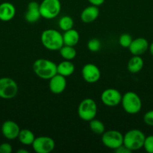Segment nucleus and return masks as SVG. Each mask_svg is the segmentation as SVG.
<instances>
[{
    "mask_svg": "<svg viewBox=\"0 0 153 153\" xmlns=\"http://www.w3.org/2000/svg\"><path fill=\"white\" fill-rule=\"evenodd\" d=\"M32 69L38 77L44 80H50L52 76L57 74V64L45 58L36 60L33 63Z\"/></svg>",
    "mask_w": 153,
    "mask_h": 153,
    "instance_id": "obj_1",
    "label": "nucleus"
},
{
    "mask_svg": "<svg viewBox=\"0 0 153 153\" xmlns=\"http://www.w3.org/2000/svg\"><path fill=\"white\" fill-rule=\"evenodd\" d=\"M40 42L48 50L57 51L64 45L62 34L56 29H46L40 34Z\"/></svg>",
    "mask_w": 153,
    "mask_h": 153,
    "instance_id": "obj_2",
    "label": "nucleus"
},
{
    "mask_svg": "<svg viewBox=\"0 0 153 153\" xmlns=\"http://www.w3.org/2000/svg\"><path fill=\"white\" fill-rule=\"evenodd\" d=\"M146 135L140 129H130L124 134L123 137V144L128 148L131 152L139 150L142 148Z\"/></svg>",
    "mask_w": 153,
    "mask_h": 153,
    "instance_id": "obj_3",
    "label": "nucleus"
},
{
    "mask_svg": "<svg viewBox=\"0 0 153 153\" xmlns=\"http://www.w3.org/2000/svg\"><path fill=\"white\" fill-rule=\"evenodd\" d=\"M121 104L124 111L129 114H136L139 113L142 108L140 97L133 91L126 92L122 96Z\"/></svg>",
    "mask_w": 153,
    "mask_h": 153,
    "instance_id": "obj_4",
    "label": "nucleus"
},
{
    "mask_svg": "<svg viewBox=\"0 0 153 153\" xmlns=\"http://www.w3.org/2000/svg\"><path fill=\"white\" fill-rule=\"evenodd\" d=\"M98 111L97 104L91 98L84 99L80 102L77 108L79 117L84 121L89 122L96 117Z\"/></svg>",
    "mask_w": 153,
    "mask_h": 153,
    "instance_id": "obj_5",
    "label": "nucleus"
},
{
    "mask_svg": "<svg viewBox=\"0 0 153 153\" xmlns=\"http://www.w3.org/2000/svg\"><path fill=\"white\" fill-rule=\"evenodd\" d=\"M61 7L59 0H43L39 4L40 16L46 19L56 17L61 11Z\"/></svg>",
    "mask_w": 153,
    "mask_h": 153,
    "instance_id": "obj_6",
    "label": "nucleus"
},
{
    "mask_svg": "<svg viewBox=\"0 0 153 153\" xmlns=\"http://www.w3.org/2000/svg\"><path fill=\"white\" fill-rule=\"evenodd\" d=\"M124 135L117 130H108L101 134V141L108 149L114 150L123 144Z\"/></svg>",
    "mask_w": 153,
    "mask_h": 153,
    "instance_id": "obj_7",
    "label": "nucleus"
},
{
    "mask_svg": "<svg viewBox=\"0 0 153 153\" xmlns=\"http://www.w3.org/2000/svg\"><path fill=\"white\" fill-rule=\"evenodd\" d=\"M18 85L14 79L8 77L0 79V98L10 100L16 96Z\"/></svg>",
    "mask_w": 153,
    "mask_h": 153,
    "instance_id": "obj_8",
    "label": "nucleus"
},
{
    "mask_svg": "<svg viewBox=\"0 0 153 153\" xmlns=\"http://www.w3.org/2000/svg\"><path fill=\"white\" fill-rule=\"evenodd\" d=\"M33 149L37 153H50L55 148V141L48 136H40L35 137L32 144Z\"/></svg>",
    "mask_w": 153,
    "mask_h": 153,
    "instance_id": "obj_9",
    "label": "nucleus"
},
{
    "mask_svg": "<svg viewBox=\"0 0 153 153\" xmlns=\"http://www.w3.org/2000/svg\"><path fill=\"white\" fill-rule=\"evenodd\" d=\"M121 93L115 88H107L102 92L100 95V100L107 107H116L121 103L122 101Z\"/></svg>",
    "mask_w": 153,
    "mask_h": 153,
    "instance_id": "obj_10",
    "label": "nucleus"
},
{
    "mask_svg": "<svg viewBox=\"0 0 153 153\" xmlns=\"http://www.w3.org/2000/svg\"><path fill=\"white\" fill-rule=\"evenodd\" d=\"M82 77L87 83L93 84L97 82L100 78V71L94 64H86L82 69Z\"/></svg>",
    "mask_w": 153,
    "mask_h": 153,
    "instance_id": "obj_11",
    "label": "nucleus"
},
{
    "mask_svg": "<svg viewBox=\"0 0 153 153\" xmlns=\"http://www.w3.org/2000/svg\"><path fill=\"white\" fill-rule=\"evenodd\" d=\"M2 133L8 140H14L17 138L20 128L16 122L12 120H6L2 125Z\"/></svg>",
    "mask_w": 153,
    "mask_h": 153,
    "instance_id": "obj_12",
    "label": "nucleus"
},
{
    "mask_svg": "<svg viewBox=\"0 0 153 153\" xmlns=\"http://www.w3.org/2000/svg\"><path fill=\"white\" fill-rule=\"evenodd\" d=\"M67 86L66 77L59 74L52 76L49 82V89L52 94H60L65 90Z\"/></svg>",
    "mask_w": 153,
    "mask_h": 153,
    "instance_id": "obj_13",
    "label": "nucleus"
},
{
    "mask_svg": "<svg viewBox=\"0 0 153 153\" xmlns=\"http://www.w3.org/2000/svg\"><path fill=\"white\" fill-rule=\"evenodd\" d=\"M148 40L144 37H137L132 40L128 49L133 55H142L148 49Z\"/></svg>",
    "mask_w": 153,
    "mask_h": 153,
    "instance_id": "obj_14",
    "label": "nucleus"
},
{
    "mask_svg": "<svg viewBox=\"0 0 153 153\" xmlns=\"http://www.w3.org/2000/svg\"><path fill=\"white\" fill-rule=\"evenodd\" d=\"M39 4L36 1H31L27 6V10L25 13V19L28 23H34L40 17H41L40 13Z\"/></svg>",
    "mask_w": 153,
    "mask_h": 153,
    "instance_id": "obj_15",
    "label": "nucleus"
},
{
    "mask_svg": "<svg viewBox=\"0 0 153 153\" xmlns=\"http://www.w3.org/2000/svg\"><path fill=\"white\" fill-rule=\"evenodd\" d=\"M99 13H100V10H99L98 7L91 4V5L85 7L81 12V21L84 23H91L98 17Z\"/></svg>",
    "mask_w": 153,
    "mask_h": 153,
    "instance_id": "obj_16",
    "label": "nucleus"
},
{
    "mask_svg": "<svg viewBox=\"0 0 153 153\" xmlns=\"http://www.w3.org/2000/svg\"><path fill=\"white\" fill-rule=\"evenodd\" d=\"M16 14V8L12 3L2 2L0 4V20L3 22L10 21Z\"/></svg>",
    "mask_w": 153,
    "mask_h": 153,
    "instance_id": "obj_17",
    "label": "nucleus"
},
{
    "mask_svg": "<svg viewBox=\"0 0 153 153\" xmlns=\"http://www.w3.org/2000/svg\"><path fill=\"white\" fill-rule=\"evenodd\" d=\"M63 43L66 46H74L78 43L80 40V34L76 30L71 28L64 32L62 34Z\"/></svg>",
    "mask_w": 153,
    "mask_h": 153,
    "instance_id": "obj_18",
    "label": "nucleus"
},
{
    "mask_svg": "<svg viewBox=\"0 0 153 153\" xmlns=\"http://www.w3.org/2000/svg\"><path fill=\"white\" fill-rule=\"evenodd\" d=\"M143 65L144 61L140 55H133L128 62L127 68L130 73H137L142 70Z\"/></svg>",
    "mask_w": 153,
    "mask_h": 153,
    "instance_id": "obj_19",
    "label": "nucleus"
},
{
    "mask_svg": "<svg viewBox=\"0 0 153 153\" xmlns=\"http://www.w3.org/2000/svg\"><path fill=\"white\" fill-rule=\"evenodd\" d=\"M75 70V67L70 61L64 60L57 65V73L64 77L71 76Z\"/></svg>",
    "mask_w": 153,
    "mask_h": 153,
    "instance_id": "obj_20",
    "label": "nucleus"
},
{
    "mask_svg": "<svg viewBox=\"0 0 153 153\" xmlns=\"http://www.w3.org/2000/svg\"><path fill=\"white\" fill-rule=\"evenodd\" d=\"M17 138L22 144L28 146L32 144L33 141L35 139V136L31 130L24 128V129H20Z\"/></svg>",
    "mask_w": 153,
    "mask_h": 153,
    "instance_id": "obj_21",
    "label": "nucleus"
},
{
    "mask_svg": "<svg viewBox=\"0 0 153 153\" xmlns=\"http://www.w3.org/2000/svg\"><path fill=\"white\" fill-rule=\"evenodd\" d=\"M58 51H59V54L62 58L68 61H71L74 59L76 55V51L74 49V46L63 45Z\"/></svg>",
    "mask_w": 153,
    "mask_h": 153,
    "instance_id": "obj_22",
    "label": "nucleus"
},
{
    "mask_svg": "<svg viewBox=\"0 0 153 153\" xmlns=\"http://www.w3.org/2000/svg\"><path fill=\"white\" fill-rule=\"evenodd\" d=\"M89 128L93 133L98 135H101L105 131V126L103 123L94 118L89 121Z\"/></svg>",
    "mask_w": 153,
    "mask_h": 153,
    "instance_id": "obj_23",
    "label": "nucleus"
},
{
    "mask_svg": "<svg viewBox=\"0 0 153 153\" xmlns=\"http://www.w3.org/2000/svg\"><path fill=\"white\" fill-rule=\"evenodd\" d=\"M58 25L61 30H62L64 31H68V30H70L71 28H73L74 20L69 16H62L59 19V20H58Z\"/></svg>",
    "mask_w": 153,
    "mask_h": 153,
    "instance_id": "obj_24",
    "label": "nucleus"
},
{
    "mask_svg": "<svg viewBox=\"0 0 153 153\" xmlns=\"http://www.w3.org/2000/svg\"><path fill=\"white\" fill-rule=\"evenodd\" d=\"M132 40H133V39H132V37L130 34H127V33H124V34L120 35L119 38H118V43H119L120 46L122 47L128 49Z\"/></svg>",
    "mask_w": 153,
    "mask_h": 153,
    "instance_id": "obj_25",
    "label": "nucleus"
},
{
    "mask_svg": "<svg viewBox=\"0 0 153 153\" xmlns=\"http://www.w3.org/2000/svg\"><path fill=\"white\" fill-rule=\"evenodd\" d=\"M101 47V43L100 41L98 38H92L88 40L87 43V48L88 50L92 52H98Z\"/></svg>",
    "mask_w": 153,
    "mask_h": 153,
    "instance_id": "obj_26",
    "label": "nucleus"
},
{
    "mask_svg": "<svg viewBox=\"0 0 153 153\" xmlns=\"http://www.w3.org/2000/svg\"><path fill=\"white\" fill-rule=\"evenodd\" d=\"M142 147L144 148L146 152L153 153V135H148L146 137Z\"/></svg>",
    "mask_w": 153,
    "mask_h": 153,
    "instance_id": "obj_27",
    "label": "nucleus"
},
{
    "mask_svg": "<svg viewBox=\"0 0 153 153\" xmlns=\"http://www.w3.org/2000/svg\"><path fill=\"white\" fill-rule=\"evenodd\" d=\"M143 121L146 125L153 126V110L148 111L143 116Z\"/></svg>",
    "mask_w": 153,
    "mask_h": 153,
    "instance_id": "obj_28",
    "label": "nucleus"
},
{
    "mask_svg": "<svg viewBox=\"0 0 153 153\" xmlns=\"http://www.w3.org/2000/svg\"><path fill=\"white\" fill-rule=\"evenodd\" d=\"M12 146L9 143H3L0 145V153H11Z\"/></svg>",
    "mask_w": 153,
    "mask_h": 153,
    "instance_id": "obj_29",
    "label": "nucleus"
},
{
    "mask_svg": "<svg viewBox=\"0 0 153 153\" xmlns=\"http://www.w3.org/2000/svg\"><path fill=\"white\" fill-rule=\"evenodd\" d=\"M114 152L116 153H130L131 151H130L128 148L126 147L124 144H122V146H120L119 147L117 148V149H114Z\"/></svg>",
    "mask_w": 153,
    "mask_h": 153,
    "instance_id": "obj_30",
    "label": "nucleus"
},
{
    "mask_svg": "<svg viewBox=\"0 0 153 153\" xmlns=\"http://www.w3.org/2000/svg\"><path fill=\"white\" fill-rule=\"evenodd\" d=\"M105 0H88V2L90 3L92 5H95V6H100L101 4H103V3L104 2Z\"/></svg>",
    "mask_w": 153,
    "mask_h": 153,
    "instance_id": "obj_31",
    "label": "nucleus"
},
{
    "mask_svg": "<svg viewBox=\"0 0 153 153\" xmlns=\"http://www.w3.org/2000/svg\"><path fill=\"white\" fill-rule=\"evenodd\" d=\"M148 49H149L150 54H151L152 56L153 57V42L151 43V44H149V46H148Z\"/></svg>",
    "mask_w": 153,
    "mask_h": 153,
    "instance_id": "obj_32",
    "label": "nucleus"
},
{
    "mask_svg": "<svg viewBox=\"0 0 153 153\" xmlns=\"http://www.w3.org/2000/svg\"><path fill=\"white\" fill-rule=\"evenodd\" d=\"M16 152L17 153H28V151L26 150V149H19V150L16 151Z\"/></svg>",
    "mask_w": 153,
    "mask_h": 153,
    "instance_id": "obj_33",
    "label": "nucleus"
}]
</instances>
